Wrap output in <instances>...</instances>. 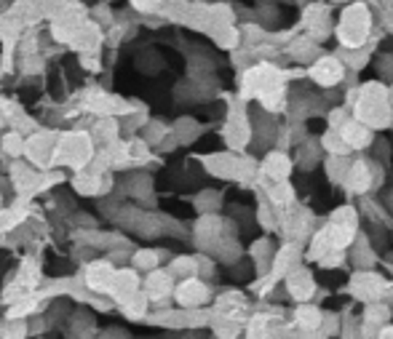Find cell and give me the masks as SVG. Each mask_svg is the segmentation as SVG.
I'll return each mask as SVG.
<instances>
[{
    "label": "cell",
    "instance_id": "22",
    "mask_svg": "<svg viewBox=\"0 0 393 339\" xmlns=\"http://www.w3.org/2000/svg\"><path fill=\"white\" fill-rule=\"evenodd\" d=\"M350 259L359 264L361 270H372L374 262H377V257H374V249H372V243L364 238V235H356V241L350 246Z\"/></svg>",
    "mask_w": 393,
    "mask_h": 339
},
{
    "label": "cell",
    "instance_id": "46",
    "mask_svg": "<svg viewBox=\"0 0 393 339\" xmlns=\"http://www.w3.org/2000/svg\"><path fill=\"white\" fill-rule=\"evenodd\" d=\"M0 206H3V195H0Z\"/></svg>",
    "mask_w": 393,
    "mask_h": 339
},
{
    "label": "cell",
    "instance_id": "26",
    "mask_svg": "<svg viewBox=\"0 0 393 339\" xmlns=\"http://www.w3.org/2000/svg\"><path fill=\"white\" fill-rule=\"evenodd\" d=\"M332 249H337L335 246V238H332V230H329V225L324 227V230H318L316 235H313V241H310V252H308V257L310 259H321L324 254H329Z\"/></svg>",
    "mask_w": 393,
    "mask_h": 339
},
{
    "label": "cell",
    "instance_id": "34",
    "mask_svg": "<svg viewBox=\"0 0 393 339\" xmlns=\"http://www.w3.org/2000/svg\"><path fill=\"white\" fill-rule=\"evenodd\" d=\"M169 273L174 278H190V275H198V259L196 257H174V262L169 264Z\"/></svg>",
    "mask_w": 393,
    "mask_h": 339
},
{
    "label": "cell",
    "instance_id": "20",
    "mask_svg": "<svg viewBox=\"0 0 393 339\" xmlns=\"http://www.w3.org/2000/svg\"><path fill=\"white\" fill-rule=\"evenodd\" d=\"M140 291V278H137V267L134 270H115V281H112V289L110 294L115 299H123V296Z\"/></svg>",
    "mask_w": 393,
    "mask_h": 339
},
{
    "label": "cell",
    "instance_id": "9",
    "mask_svg": "<svg viewBox=\"0 0 393 339\" xmlns=\"http://www.w3.org/2000/svg\"><path fill=\"white\" fill-rule=\"evenodd\" d=\"M142 291L150 296V302H158V307H161V302H166L169 296L174 294V275L169 273V270H158L155 267L145 278Z\"/></svg>",
    "mask_w": 393,
    "mask_h": 339
},
{
    "label": "cell",
    "instance_id": "43",
    "mask_svg": "<svg viewBox=\"0 0 393 339\" xmlns=\"http://www.w3.org/2000/svg\"><path fill=\"white\" fill-rule=\"evenodd\" d=\"M91 16H94L97 22H102V24L112 22V11H110L108 6H99V9H94V11H91Z\"/></svg>",
    "mask_w": 393,
    "mask_h": 339
},
{
    "label": "cell",
    "instance_id": "40",
    "mask_svg": "<svg viewBox=\"0 0 393 339\" xmlns=\"http://www.w3.org/2000/svg\"><path fill=\"white\" fill-rule=\"evenodd\" d=\"M340 331H342V328H340V318L335 316V313H327V316L321 318V328H318L321 337H324V334L332 337V334H340Z\"/></svg>",
    "mask_w": 393,
    "mask_h": 339
},
{
    "label": "cell",
    "instance_id": "2",
    "mask_svg": "<svg viewBox=\"0 0 393 339\" xmlns=\"http://www.w3.org/2000/svg\"><path fill=\"white\" fill-rule=\"evenodd\" d=\"M94 158V136L83 131H67L56 134L54 158L51 166H73V168H86Z\"/></svg>",
    "mask_w": 393,
    "mask_h": 339
},
{
    "label": "cell",
    "instance_id": "45",
    "mask_svg": "<svg viewBox=\"0 0 393 339\" xmlns=\"http://www.w3.org/2000/svg\"><path fill=\"white\" fill-rule=\"evenodd\" d=\"M377 337H393V323L391 321H388V323H385V326H380V331H377Z\"/></svg>",
    "mask_w": 393,
    "mask_h": 339
},
{
    "label": "cell",
    "instance_id": "39",
    "mask_svg": "<svg viewBox=\"0 0 393 339\" xmlns=\"http://www.w3.org/2000/svg\"><path fill=\"white\" fill-rule=\"evenodd\" d=\"M271 323H273V321H271V318L268 316H254V318H249V323H246V331H243V334H246V337H265V334H271Z\"/></svg>",
    "mask_w": 393,
    "mask_h": 339
},
{
    "label": "cell",
    "instance_id": "36",
    "mask_svg": "<svg viewBox=\"0 0 393 339\" xmlns=\"http://www.w3.org/2000/svg\"><path fill=\"white\" fill-rule=\"evenodd\" d=\"M24 334H30V326L24 318L9 316V321L0 323V337H24Z\"/></svg>",
    "mask_w": 393,
    "mask_h": 339
},
{
    "label": "cell",
    "instance_id": "16",
    "mask_svg": "<svg viewBox=\"0 0 393 339\" xmlns=\"http://www.w3.org/2000/svg\"><path fill=\"white\" fill-rule=\"evenodd\" d=\"M305 27L310 38H327L329 35V16H327V9L321 6V3H313V6H308L305 9Z\"/></svg>",
    "mask_w": 393,
    "mask_h": 339
},
{
    "label": "cell",
    "instance_id": "7",
    "mask_svg": "<svg viewBox=\"0 0 393 339\" xmlns=\"http://www.w3.org/2000/svg\"><path fill=\"white\" fill-rule=\"evenodd\" d=\"M308 75H310V80H316L321 88H332L345 77V65L340 62L337 56H318L316 62L310 65V70H308Z\"/></svg>",
    "mask_w": 393,
    "mask_h": 339
},
{
    "label": "cell",
    "instance_id": "35",
    "mask_svg": "<svg viewBox=\"0 0 393 339\" xmlns=\"http://www.w3.org/2000/svg\"><path fill=\"white\" fill-rule=\"evenodd\" d=\"M24 147H27V142H24L22 131H16V129H14L11 134H3V155L19 158V155H24Z\"/></svg>",
    "mask_w": 393,
    "mask_h": 339
},
{
    "label": "cell",
    "instance_id": "29",
    "mask_svg": "<svg viewBox=\"0 0 393 339\" xmlns=\"http://www.w3.org/2000/svg\"><path fill=\"white\" fill-rule=\"evenodd\" d=\"M321 147L327 150V155H348L350 144L345 142V136L340 134V129H329L321 136Z\"/></svg>",
    "mask_w": 393,
    "mask_h": 339
},
{
    "label": "cell",
    "instance_id": "12",
    "mask_svg": "<svg viewBox=\"0 0 393 339\" xmlns=\"http://www.w3.org/2000/svg\"><path fill=\"white\" fill-rule=\"evenodd\" d=\"M300 259H303V254H300V246L295 241L284 243V249H278L273 257V267H271V281H278V278H286V275L292 273L295 267H300Z\"/></svg>",
    "mask_w": 393,
    "mask_h": 339
},
{
    "label": "cell",
    "instance_id": "38",
    "mask_svg": "<svg viewBox=\"0 0 393 339\" xmlns=\"http://www.w3.org/2000/svg\"><path fill=\"white\" fill-rule=\"evenodd\" d=\"M219 203H222V198H219V193H214V190H204V193L196 198V208L201 211V214H211V211H217Z\"/></svg>",
    "mask_w": 393,
    "mask_h": 339
},
{
    "label": "cell",
    "instance_id": "4",
    "mask_svg": "<svg viewBox=\"0 0 393 339\" xmlns=\"http://www.w3.org/2000/svg\"><path fill=\"white\" fill-rule=\"evenodd\" d=\"M284 88H286L284 72L278 67L262 62V65H254L243 72V91H241V97L262 99L268 97V94H273V91H284Z\"/></svg>",
    "mask_w": 393,
    "mask_h": 339
},
{
    "label": "cell",
    "instance_id": "21",
    "mask_svg": "<svg viewBox=\"0 0 393 339\" xmlns=\"http://www.w3.org/2000/svg\"><path fill=\"white\" fill-rule=\"evenodd\" d=\"M321 318H324V313L318 310V307L308 305V302H300V307L295 310V321L297 326L303 328L305 334H318V328H321Z\"/></svg>",
    "mask_w": 393,
    "mask_h": 339
},
{
    "label": "cell",
    "instance_id": "13",
    "mask_svg": "<svg viewBox=\"0 0 393 339\" xmlns=\"http://www.w3.org/2000/svg\"><path fill=\"white\" fill-rule=\"evenodd\" d=\"M374 171H372V161L367 163V161H353L348 168V174H345V187H348L350 193H356V195H361V193H370L372 187H374Z\"/></svg>",
    "mask_w": 393,
    "mask_h": 339
},
{
    "label": "cell",
    "instance_id": "41",
    "mask_svg": "<svg viewBox=\"0 0 393 339\" xmlns=\"http://www.w3.org/2000/svg\"><path fill=\"white\" fill-rule=\"evenodd\" d=\"M164 3L166 0H131V6L142 14H158L164 9Z\"/></svg>",
    "mask_w": 393,
    "mask_h": 339
},
{
    "label": "cell",
    "instance_id": "25",
    "mask_svg": "<svg viewBox=\"0 0 393 339\" xmlns=\"http://www.w3.org/2000/svg\"><path fill=\"white\" fill-rule=\"evenodd\" d=\"M289 56L297 62H310L313 56H318V41L316 38H297L295 43L289 45Z\"/></svg>",
    "mask_w": 393,
    "mask_h": 339
},
{
    "label": "cell",
    "instance_id": "6",
    "mask_svg": "<svg viewBox=\"0 0 393 339\" xmlns=\"http://www.w3.org/2000/svg\"><path fill=\"white\" fill-rule=\"evenodd\" d=\"M222 227H225V222L214 211L211 214H201V219H198L196 227H193V238H196L198 249L211 254V249L222 241Z\"/></svg>",
    "mask_w": 393,
    "mask_h": 339
},
{
    "label": "cell",
    "instance_id": "31",
    "mask_svg": "<svg viewBox=\"0 0 393 339\" xmlns=\"http://www.w3.org/2000/svg\"><path fill=\"white\" fill-rule=\"evenodd\" d=\"M140 131H142V139L150 144V147H161L166 136L172 134V129H166V123H161V121H147Z\"/></svg>",
    "mask_w": 393,
    "mask_h": 339
},
{
    "label": "cell",
    "instance_id": "17",
    "mask_svg": "<svg viewBox=\"0 0 393 339\" xmlns=\"http://www.w3.org/2000/svg\"><path fill=\"white\" fill-rule=\"evenodd\" d=\"M276 249L271 238H260V241H254L251 246V259H254V273L262 275V273H271V267H273V257H276Z\"/></svg>",
    "mask_w": 393,
    "mask_h": 339
},
{
    "label": "cell",
    "instance_id": "15",
    "mask_svg": "<svg viewBox=\"0 0 393 339\" xmlns=\"http://www.w3.org/2000/svg\"><path fill=\"white\" fill-rule=\"evenodd\" d=\"M340 134L345 136V142H348L353 150H364V147H370L372 139H374L372 126H367V123L359 121V118H348V121L340 126Z\"/></svg>",
    "mask_w": 393,
    "mask_h": 339
},
{
    "label": "cell",
    "instance_id": "11",
    "mask_svg": "<svg viewBox=\"0 0 393 339\" xmlns=\"http://www.w3.org/2000/svg\"><path fill=\"white\" fill-rule=\"evenodd\" d=\"M286 291L295 302H308L310 296L316 294V278L310 275V270H305L303 264L295 267L292 273L286 275Z\"/></svg>",
    "mask_w": 393,
    "mask_h": 339
},
{
    "label": "cell",
    "instance_id": "19",
    "mask_svg": "<svg viewBox=\"0 0 393 339\" xmlns=\"http://www.w3.org/2000/svg\"><path fill=\"white\" fill-rule=\"evenodd\" d=\"M118 134H120V126H118V121H115L112 115H102V118L97 121V126L91 129L94 142L102 144V147H108V144L118 142Z\"/></svg>",
    "mask_w": 393,
    "mask_h": 339
},
{
    "label": "cell",
    "instance_id": "44",
    "mask_svg": "<svg viewBox=\"0 0 393 339\" xmlns=\"http://www.w3.org/2000/svg\"><path fill=\"white\" fill-rule=\"evenodd\" d=\"M102 337H126V328H105Z\"/></svg>",
    "mask_w": 393,
    "mask_h": 339
},
{
    "label": "cell",
    "instance_id": "24",
    "mask_svg": "<svg viewBox=\"0 0 393 339\" xmlns=\"http://www.w3.org/2000/svg\"><path fill=\"white\" fill-rule=\"evenodd\" d=\"M268 198H271V203H273L278 211H281V208H289L292 203H295V187L289 185V179H284V182H273Z\"/></svg>",
    "mask_w": 393,
    "mask_h": 339
},
{
    "label": "cell",
    "instance_id": "32",
    "mask_svg": "<svg viewBox=\"0 0 393 339\" xmlns=\"http://www.w3.org/2000/svg\"><path fill=\"white\" fill-rule=\"evenodd\" d=\"M324 168H327V174L332 182H345V174H348V168H350L348 155H327Z\"/></svg>",
    "mask_w": 393,
    "mask_h": 339
},
{
    "label": "cell",
    "instance_id": "23",
    "mask_svg": "<svg viewBox=\"0 0 393 339\" xmlns=\"http://www.w3.org/2000/svg\"><path fill=\"white\" fill-rule=\"evenodd\" d=\"M391 321V307L388 305H382V302H367V313H364V326L370 328V326H385ZM364 328V331H367ZM361 331V334H364Z\"/></svg>",
    "mask_w": 393,
    "mask_h": 339
},
{
    "label": "cell",
    "instance_id": "3",
    "mask_svg": "<svg viewBox=\"0 0 393 339\" xmlns=\"http://www.w3.org/2000/svg\"><path fill=\"white\" fill-rule=\"evenodd\" d=\"M372 35V14L367 9V3H350L345 6V11L340 14L337 24V38L345 48H359L367 45Z\"/></svg>",
    "mask_w": 393,
    "mask_h": 339
},
{
    "label": "cell",
    "instance_id": "5",
    "mask_svg": "<svg viewBox=\"0 0 393 339\" xmlns=\"http://www.w3.org/2000/svg\"><path fill=\"white\" fill-rule=\"evenodd\" d=\"M209 286L201 281V275H190V278H182L179 284L174 286V299L179 307L185 310H193V307H204L209 302Z\"/></svg>",
    "mask_w": 393,
    "mask_h": 339
},
{
    "label": "cell",
    "instance_id": "14",
    "mask_svg": "<svg viewBox=\"0 0 393 339\" xmlns=\"http://www.w3.org/2000/svg\"><path fill=\"white\" fill-rule=\"evenodd\" d=\"M204 166L211 176L217 179H236L239 176V166H241V155L233 153H217L204 158Z\"/></svg>",
    "mask_w": 393,
    "mask_h": 339
},
{
    "label": "cell",
    "instance_id": "42",
    "mask_svg": "<svg viewBox=\"0 0 393 339\" xmlns=\"http://www.w3.org/2000/svg\"><path fill=\"white\" fill-rule=\"evenodd\" d=\"M348 121V112H345V109H332V112H329V129H340V126H342V123Z\"/></svg>",
    "mask_w": 393,
    "mask_h": 339
},
{
    "label": "cell",
    "instance_id": "33",
    "mask_svg": "<svg viewBox=\"0 0 393 339\" xmlns=\"http://www.w3.org/2000/svg\"><path fill=\"white\" fill-rule=\"evenodd\" d=\"M332 225H337V227H345V230H359V211L353 206H340L332 217H329Z\"/></svg>",
    "mask_w": 393,
    "mask_h": 339
},
{
    "label": "cell",
    "instance_id": "8",
    "mask_svg": "<svg viewBox=\"0 0 393 339\" xmlns=\"http://www.w3.org/2000/svg\"><path fill=\"white\" fill-rule=\"evenodd\" d=\"M382 291H385V281L372 270H359L350 278V294L361 302H374L382 296Z\"/></svg>",
    "mask_w": 393,
    "mask_h": 339
},
{
    "label": "cell",
    "instance_id": "1",
    "mask_svg": "<svg viewBox=\"0 0 393 339\" xmlns=\"http://www.w3.org/2000/svg\"><path fill=\"white\" fill-rule=\"evenodd\" d=\"M353 115L364 121L372 129H388L393 123V102L391 88H385L380 80L374 83H364L356 91V104H353Z\"/></svg>",
    "mask_w": 393,
    "mask_h": 339
},
{
    "label": "cell",
    "instance_id": "37",
    "mask_svg": "<svg viewBox=\"0 0 393 339\" xmlns=\"http://www.w3.org/2000/svg\"><path fill=\"white\" fill-rule=\"evenodd\" d=\"M321 142L313 144V142H305V144H300V166L303 168H313V166L318 163V158H321Z\"/></svg>",
    "mask_w": 393,
    "mask_h": 339
},
{
    "label": "cell",
    "instance_id": "27",
    "mask_svg": "<svg viewBox=\"0 0 393 339\" xmlns=\"http://www.w3.org/2000/svg\"><path fill=\"white\" fill-rule=\"evenodd\" d=\"M172 134L177 136V142L179 144H190L201 136V126H198L193 118H179V121L172 126Z\"/></svg>",
    "mask_w": 393,
    "mask_h": 339
},
{
    "label": "cell",
    "instance_id": "18",
    "mask_svg": "<svg viewBox=\"0 0 393 339\" xmlns=\"http://www.w3.org/2000/svg\"><path fill=\"white\" fill-rule=\"evenodd\" d=\"M120 302V313L129 318V321H142L147 316V307H150V296L145 291H134V294L118 299Z\"/></svg>",
    "mask_w": 393,
    "mask_h": 339
},
{
    "label": "cell",
    "instance_id": "30",
    "mask_svg": "<svg viewBox=\"0 0 393 339\" xmlns=\"http://www.w3.org/2000/svg\"><path fill=\"white\" fill-rule=\"evenodd\" d=\"M161 257H164V254L155 252V249H137V252L131 254V264H134L137 270L150 273V270H155V267L161 264Z\"/></svg>",
    "mask_w": 393,
    "mask_h": 339
},
{
    "label": "cell",
    "instance_id": "28",
    "mask_svg": "<svg viewBox=\"0 0 393 339\" xmlns=\"http://www.w3.org/2000/svg\"><path fill=\"white\" fill-rule=\"evenodd\" d=\"M70 334L73 337H88V334H97V323H94V316L86 313V310H75L73 318H70Z\"/></svg>",
    "mask_w": 393,
    "mask_h": 339
},
{
    "label": "cell",
    "instance_id": "10",
    "mask_svg": "<svg viewBox=\"0 0 393 339\" xmlns=\"http://www.w3.org/2000/svg\"><path fill=\"white\" fill-rule=\"evenodd\" d=\"M292 174V158L284 153V150H271V153L265 155V161H262V168H260V179H271V182H284L289 179Z\"/></svg>",
    "mask_w": 393,
    "mask_h": 339
}]
</instances>
